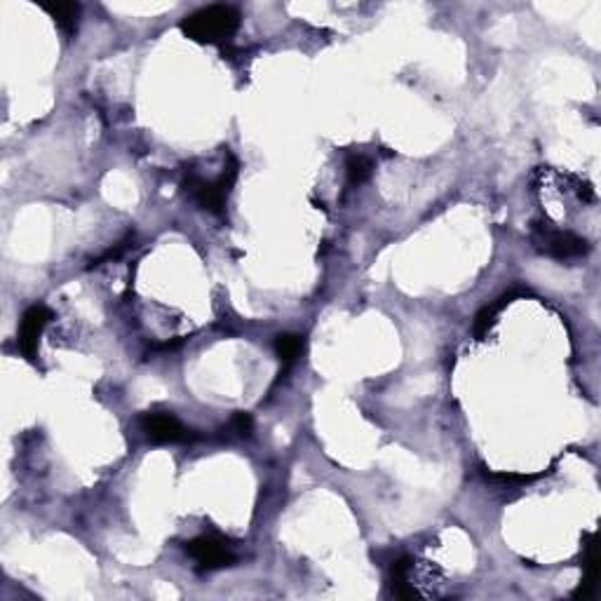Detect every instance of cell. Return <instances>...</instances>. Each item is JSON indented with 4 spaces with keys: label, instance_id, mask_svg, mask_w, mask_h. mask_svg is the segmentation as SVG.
I'll list each match as a JSON object with an SVG mask.
<instances>
[{
    "label": "cell",
    "instance_id": "obj_11",
    "mask_svg": "<svg viewBox=\"0 0 601 601\" xmlns=\"http://www.w3.org/2000/svg\"><path fill=\"white\" fill-rule=\"evenodd\" d=\"M371 172H374V165L364 156H353L348 160V165H345V175H348L350 186H362L364 182H369Z\"/></svg>",
    "mask_w": 601,
    "mask_h": 601
},
{
    "label": "cell",
    "instance_id": "obj_6",
    "mask_svg": "<svg viewBox=\"0 0 601 601\" xmlns=\"http://www.w3.org/2000/svg\"><path fill=\"white\" fill-rule=\"evenodd\" d=\"M146 437L156 444H176L191 440V430L172 414H146L142 420Z\"/></svg>",
    "mask_w": 601,
    "mask_h": 601
},
{
    "label": "cell",
    "instance_id": "obj_1",
    "mask_svg": "<svg viewBox=\"0 0 601 601\" xmlns=\"http://www.w3.org/2000/svg\"><path fill=\"white\" fill-rule=\"evenodd\" d=\"M240 28V12L231 5H209L188 14L182 21V31L195 43H221Z\"/></svg>",
    "mask_w": 601,
    "mask_h": 601
},
{
    "label": "cell",
    "instance_id": "obj_9",
    "mask_svg": "<svg viewBox=\"0 0 601 601\" xmlns=\"http://www.w3.org/2000/svg\"><path fill=\"white\" fill-rule=\"evenodd\" d=\"M411 559L404 556V559H397L390 569V582H393V592L400 599H411L416 597V589L409 585V571H411Z\"/></svg>",
    "mask_w": 601,
    "mask_h": 601
},
{
    "label": "cell",
    "instance_id": "obj_8",
    "mask_svg": "<svg viewBox=\"0 0 601 601\" xmlns=\"http://www.w3.org/2000/svg\"><path fill=\"white\" fill-rule=\"evenodd\" d=\"M517 296H519V291L512 289V291H508V294H503V296L498 298L496 304L484 305V308H482V311L477 313V317H475V337H477L479 341H482V338H484L486 334H489V329H491V324L496 322L498 313L503 311L505 305H510L512 301H515V298H517Z\"/></svg>",
    "mask_w": 601,
    "mask_h": 601
},
{
    "label": "cell",
    "instance_id": "obj_10",
    "mask_svg": "<svg viewBox=\"0 0 601 601\" xmlns=\"http://www.w3.org/2000/svg\"><path fill=\"white\" fill-rule=\"evenodd\" d=\"M301 350H304V338L298 337V334H280L275 338V353L285 364H291L301 355Z\"/></svg>",
    "mask_w": 601,
    "mask_h": 601
},
{
    "label": "cell",
    "instance_id": "obj_12",
    "mask_svg": "<svg viewBox=\"0 0 601 601\" xmlns=\"http://www.w3.org/2000/svg\"><path fill=\"white\" fill-rule=\"evenodd\" d=\"M228 430H231L235 437H249V435L254 433L252 416L245 414V411H238V414L231 418V423H228Z\"/></svg>",
    "mask_w": 601,
    "mask_h": 601
},
{
    "label": "cell",
    "instance_id": "obj_7",
    "mask_svg": "<svg viewBox=\"0 0 601 601\" xmlns=\"http://www.w3.org/2000/svg\"><path fill=\"white\" fill-rule=\"evenodd\" d=\"M43 10L53 17L54 24H57L66 36H73V33H76L80 17L78 3H43Z\"/></svg>",
    "mask_w": 601,
    "mask_h": 601
},
{
    "label": "cell",
    "instance_id": "obj_3",
    "mask_svg": "<svg viewBox=\"0 0 601 601\" xmlns=\"http://www.w3.org/2000/svg\"><path fill=\"white\" fill-rule=\"evenodd\" d=\"M533 242H536L540 252L559 261L581 259V256L589 252V245L585 238L571 233V231H556V228L549 226L533 228Z\"/></svg>",
    "mask_w": 601,
    "mask_h": 601
},
{
    "label": "cell",
    "instance_id": "obj_5",
    "mask_svg": "<svg viewBox=\"0 0 601 601\" xmlns=\"http://www.w3.org/2000/svg\"><path fill=\"white\" fill-rule=\"evenodd\" d=\"M53 320V313L45 305H31L24 317H21L20 334H17V345H20L21 355L27 360H36V353H38V341L43 329L47 327V322Z\"/></svg>",
    "mask_w": 601,
    "mask_h": 601
},
{
    "label": "cell",
    "instance_id": "obj_2",
    "mask_svg": "<svg viewBox=\"0 0 601 601\" xmlns=\"http://www.w3.org/2000/svg\"><path fill=\"white\" fill-rule=\"evenodd\" d=\"M235 182H238V160L233 156H228V165L214 182H205L200 176H188L186 191L202 209H207L212 214H223Z\"/></svg>",
    "mask_w": 601,
    "mask_h": 601
},
{
    "label": "cell",
    "instance_id": "obj_4",
    "mask_svg": "<svg viewBox=\"0 0 601 601\" xmlns=\"http://www.w3.org/2000/svg\"><path fill=\"white\" fill-rule=\"evenodd\" d=\"M186 552L193 556V562L202 571L226 569L235 562V555L228 549V545L214 536H198L193 540H188Z\"/></svg>",
    "mask_w": 601,
    "mask_h": 601
}]
</instances>
